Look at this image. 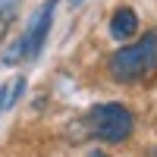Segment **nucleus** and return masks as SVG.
<instances>
[{
  "label": "nucleus",
  "instance_id": "nucleus-1",
  "mask_svg": "<svg viewBox=\"0 0 157 157\" xmlns=\"http://www.w3.org/2000/svg\"><path fill=\"white\" fill-rule=\"evenodd\" d=\"M110 75L116 82H132L157 69V32H148L145 38H138L135 44L120 47L107 63Z\"/></svg>",
  "mask_w": 157,
  "mask_h": 157
},
{
  "label": "nucleus",
  "instance_id": "nucleus-2",
  "mask_svg": "<svg viewBox=\"0 0 157 157\" xmlns=\"http://www.w3.org/2000/svg\"><path fill=\"white\" fill-rule=\"evenodd\" d=\"M85 126H88V132L94 138L110 141V145H120V141H126L132 135L135 120H132V113L126 107H120V104H98V107L88 110Z\"/></svg>",
  "mask_w": 157,
  "mask_h": 157
},
{
  "label": "nucleus",
  "instance_id": "nucleus-3",
  "mask_svg": "<svg viewBox=\"0 0 157 157\" xmlns=\"http://www.w3.org/2000/svg\"><path fill=\"white\" fill-rule=\"evenodd\" d=\"M54 10H57V0H47V3L32 16L29 29H25V35L16 41L13 54H6V63H16V60H35L38 54H41V47H44V41H47V32H50Z\"/></svg>",
  "mask_w": 157,
  "mask_h": 157
},
{
  "label": "nucleus",
  "instance_id": "nucleus-4",
  "mask_svg": "<svg viewBox=\"0 0 157 157\" xmlns=\"http://www.w3.org/2000/svg\"><path fill=\"white\" fill-rule=\"evenodd\" d=\"M135 29H138V16H135L129 6L113 13V19H110V35H113V38L126 41V38H132V35H135Z\"/></svg>",
  "mask_w": 157,
  "mask_h": 157
},
{
  "label": "nucleus",
  "instance_id": "nucleus-5",
  "mask_svg": "<svg viewBox=\"0 0 157 157\" xmlns=\"http://www.w3.org/2000/svg\"><path fill=\"white\" fill-rule=\"evenodd\" d=\"M6 94H10V91H6V88H0V113L6 110Z\"/></svg>",
  "mask_w": 157,
  "mask_h": 157
},
{
  "label": "nucleus",
  "instance_id": "nucleus-6",
  "mask_svg": "<svg viewBox=\"0 0 157 157\" xmlns=\"http://www.w3.org/2000/svg\"><path fill=\"white\" fill-rule=\"evenodd\" d=\"M88 157H104V154H88Z\"/></svg>",
  "mask_w": 157,
  "mask_h": 157
},
{
  "label": "nucleus",
  "instance_id": "nucleus-7",
  "mask_svg": "<svg viewBox=\"0 0 157 157\" xmlns=\"http://www.w3.org/2000/svg\"><path fill=\"white\" fill-rule=\"evenodd\" d=\"M72 3H82V0H72Z\"/></svg>",
  "mask_w": 157,
  "mask_h": 157
}]
</instances>
